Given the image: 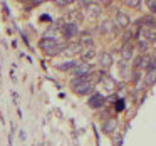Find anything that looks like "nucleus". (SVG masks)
<instances>
[{"instance_id":"obj_1","label":"nucleus","mask_w":156,"mask_h":146,"mask_svg":"<svg viewBox=\"0 0 156 146\" xmlns=\"http://www.w3.org/2000/svg\"><path fill=\"white\" fill-rule=\"evenodd\" d=\"M39 45L47 55H57L64 51V44H59L55 37H44Z\"/></svg>"},{"instance_id":"obj_2","label":"nucleus","mask_w":156,"mask_h":146,"mask_svg":"<svg viewBox=\"0 0 156 146\" xmlns=\"http://www.w3.org/2000/svg\"><path fill=\"white\" fill-rule=\"evenodd\" d=\"M72 89L77 94H87L92 91V84L89 82V77H74L72 79Z\"/></svg>"},{"instance_id":"obj_3","label":"nucleus","mask_w":156,"mask_h":146,"mask_svg":"<svg viewBox=\"0 0 156 146\" xmlns=\"http://www.w3.org/2000/svg\"><path fill=\"white\" fill-rule=\"evenodd\" d=\"M91 66L89 64H77L72 71H74L76 77H87V74H91Z\"/></svg>"},{"instance_id":"obj_4","label":"nucleus","mask_w":156,"mask_h":146,"mask_svg":"<svg viewBox=\"0 0 156 146\" xmlns=\"http://www.w3.org/2000/svg\"><path fill=\"white\" fill-rule=\"evenodd\" d=\"M77 32H79L77 30V25H76L74 22H67V24L62 25V34H64V37H67V39L74 37Z\"/></svg>"},{"instance_id":"obj_5","label":"nucleus","mask_w":156,"mask_h":146,"mask_svg":"<svg viewBox=\"0 0 156 146\" xmlns=\"http://www.w3.org/2000/svg\"><path fill=\"white\" fill-rule=\"evenodd\" d=\"M102 102H104V96H102V94H94L91 99H89V106H91V108H94V109L101 108Z\"/></svg>"},{"instance_id":"obj_6","label":"nucleus","mask_w":156,"mask_h":146,"mask_svg":"<svg viewBox=\"0 0 156 146\" xmlns=\"http://www.w3.org/2000/svg\"><path fill=\"white\" fill-rule=\"evenodd\" d=\"M118 25L119 27H128L129 25V15L124 12H119L118 14Z\"/></svg>"},{"instance_id":"obj_7","label":"nucleus","mask_w":156,"mask_h":146,"mask_svg":"<svg viewBox=\"0 0 156 146\" xmlns=\"http://www.w3.org/2000/svg\"><path fill=\"white\" fill-rule=\"evenodd\" d=\"M99 64H101L102 67H109V66L112 64V57L109 54H102L101 57H99Z\"/></svg>"},{"instance_id":"obj_8","label":"nucleus","mask_w":156,"mask_h":146,"mask_svg":"<svg viewBox=\"0 0 156 146\" xmlns=\"http://www.w3.org/2000/svg\"><path fill=\"white\" fill-rule=\"evenodd\" d=\"M76 66H77V62H76V61H67V62H62V64H59L57 67L61 69V71H69V69H74Z\"/></svg>"},{"instance_id":"obj_9","label":"nucleus","mask_w":156,"mask_h":146,"mask_svg":"<svg viewBox=\"0 0 156 146\" xmlns=\"http://www.w3.org/2000/svg\"><path fill=\"white\" fill-rule=\"evenodd\" d=\"M87 10H89L91 15H99V12H101V5L96 4V2H91V5L87 7Z\"/></svg>"},{"instance_id":"obj_10","label":"nucleus","mask_w":156,"mask_h":146,"mask_svg":"<svg viewBox=\"0 0 156 146\" xmlns=\"http://www.w3.org/2000/svg\"><path fill=\"white\" fill-rule=\"evenodd\" d=\"M81 44H84V45H91L92 44V37H91L89 32H82L81 34Z\"/></svg>"},{"instance_id":"obj_11","label":"nucleus","mask_w":156,"mask_h":146,"mask_svg":"<svg viewBox=\"0 0 156 146\" xmlns=\"http://www.w3.org/2000/svg\"><path fill=\"white\" fill-rule=\"evenodd\" d=\"M114 128H116V121H114V119H108V121L104 123V126H102V129H104L106 133H111Z\"/></svg>"},{"instance_id":"obj_12","label":"nucleus","mask_w":156,"mask_h":146,"mask_svg":"<svg viewBox=\"0 0 156 146\" xmlns=\"http://www.w3.org/2000/svg\"><path fill=\"white\" fill-rule=\"evenodd\" d=\"M154 81H156V71H153V72H148V74H146V77H144V82H146L148 86H151Z\"/></svg>"},{"instance_id":"obj_13","label":"nucleus","mask_w":156,"mask_h":146,"mask_svg":"<svg viewBox=\"0 0 156 146\" xmlns=\"http://www.w3.org/2000/svg\"><path fill=\"white\" fill-rule=\"evenodd\" d=\"M64 51H66V54H76V52L81 51V45L79 44H71L67 49H64Z\"/></svg>"},{"instance_id":"obj_14","label":"nucleus","mask_w":156,"mask_h":146,"mask_svg":"<svg viewBox=\"0 0 156 146\" xmlns=\"http://www.w3.org/2000/svg\"><path fill=\"white\" fill-rule=\"evenodd\" d=\"M101 29H102V32H111L112 30V22L111 20H104L102 25H101Z\"/></svg>"},{"instance_id":"obj_15","label":"nucleus","mask_w":156,"mask_h":146,"mask_svg":"<svg viewBox=\"0 0 156 146\" xmlns=\"http://www.w3.org/2000/svg\"><path fill=\"white\" fill-rule=\"evenodd\" d=\"M133 55V51H131V47L129 45H126L124 49H122V59H129Z\"/></svg>"},{"instance_id":"obj_16","label":"nucleus","mask_w":156,"mask_h":146,"mask_svg":"<svg viewBox=\"0 0 156 146\" xmlns=\"http://www.w3.org/2000/svg\"><path fill=\"white\" fill-rule=\"evenodd\" d=\"M144 37L148 39V41H156V30H146Z\"/></svg>"},{"instance_id":"obj_17","label":"nucleus","mask_w":156,"mask_h":146,"mask_svg":"<svg viewBox=\"0 0 156 146\" xmlns=\"http://www.w3.org/2000/svg\"><path fill=\"white\" fill-rule=\"evenodd\" d=\"M94 57V49H89V51H86L84 54H82V59L84 61H89V59Z\"/></svg>"},{"instance_id":"obj_18","label":"nucleus","mask_w":156,"mask_h":146,"mask_svg":"<svg viewBox=\"0 0 156 146\" xmlns=\"http://www.w3.org/2000/svg\"><path fill=\"white\" fill-rule=\"evenodd\" d=\"M126 5H128V7H133V9H138L139 7L138 0H128V2H126Z\"/></svg>"},{"instance_id":"obj_19","label":"nucleus","mask_w":156,"mask_h":146,"mask_svg":"<svg viewBox=\"0 0 156 146\" xmlns=\"http://www.w3.org/2000/svg\"><path fill=\"white\" fill-rule=\"evenodd\" d=\"M122 109H124V101L119 99V101L116 102V111H122Z\"/></svg>"},{"instance_id":"obj_20","label":"nucleus","mask_w":156,"mask_h":146,"mask_svg":"<svg viewBox=\"0 0 156 146\" xmlns=\"http://www.w3.org/2000/svg\"><path fill=\"white\" fill-rule=\"evenodd\" d=\"M148 7L151 9V10H156V2H154V0H149V2H148Z\"/></svg>"},{"instance_id":"obj_21","label":"nucleus","mask_w":156,"mask_h":146,"mask_svg":"<svg viewBox=\"0 0 156 146\" xmlns=\"http://www.w3.org/2000/svg\"><path fill=\"white\" fill-rule=\"evenodd\" d=\"M55 4H57L59 7H64V5H67V4H69V0H57Z\"/></svg>"},{"instance_id":"obj_22","label":"nucleus","mask_w":156,"mask_h":146,"mask_svg":"<svg viewBox=\"0 0 156 146\" xmlns=\"http://www.w3.org/2000/svg\"><path fill=\"white\" fill-rule=\"evenodd\" d=\"M146 47H148V44H146V41H141V42H139V49H141V51H144Z\"/></svg>"}]
</instances>
